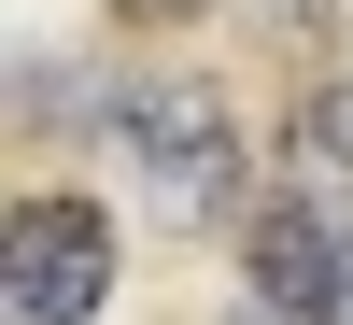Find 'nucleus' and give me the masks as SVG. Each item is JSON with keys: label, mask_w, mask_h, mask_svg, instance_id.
<instances>
[{"label": "nucleus", "mask_w": 353, "mask_h": 325, "mask_svg": "<svg viewBox=\"0 0 353 325\" xmlns=\"http://www.w3.org/2000/svg\"><path fill=\"white\" fill-rule=\"evenodd\" d=\"M241 283L269 325H353V198L297 184L269 213H241Z\"/></svg>", "instance_id": "nucleus-3"}, {"label": "nucleus", "mask_w": 353, "mask_h": 325, "mask_svg": "<svg viewBox=\"0 0 353 325\" xmlns=\"http://www.w3.org/2000/svg\"><path fill=\"white\" fill-rule=\"evenodd\" d=\"M128 28H184V14H212V0H113Z\"/></svg>", "instance_id": "nucleus-6"}, {"label": "nucleus", "mask_w": 353, "mask_h": 325, "mask_svg": "<svg viewBox=\"0 0 353 325\" xmlns=\"http://www.w3.org/2000/svg\"><path fill=\"white\" fill-rule=\"evenodd\" d=\"M254 43L297 71H339V0H254Z\"/></svg>", "instance_id": "nucleus-5"}, {"label": "nucleus", "mask_w": 353, "mask_h": 325, "mask_svg": "<svg viewBox=\"0 0 353 325\" xmlns=\"http://www.w3.org/2000/svg\"><path fill=\"white\" fill-rule=\"evenodd\" d=\"M113 311V213L71 184L14 198L0 226V325H99Z\"/></svg>", "instance_id": "nucleus-2"}, {"label": "nucleus", "mask_w": 353, "mask_h": 325, "mask_svg": "<svg viewBox=\"0 0 353 325\" xmlns=\"http://www.w3.org/2000/svg\"><path fill=\"white\" fill-rule=\"evenodd\" d=\"M113 156L141 170V198H156L170 226H241V113L212 99L198 71H141L113 85Z\"/></svg>", "instance_id": "nucleus-1"}, {"label": "nucleus", "mask_w": 353, "mask_h": 325, "mask_svg": "<svg viewBox=\"0 0 353 325\" xmlns=\"http://www.w3.org/2000/svg\"><path fill=\"white\" fill-rule=\"evenodd\" d=\"M283 170L353 198V71H297V113H283Z\"/></svg>", "instance_id": "nucleus-4"}]
</instances>
